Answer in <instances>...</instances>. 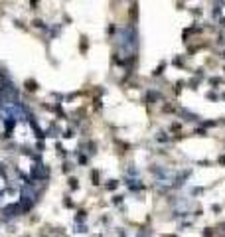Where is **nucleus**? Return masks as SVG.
Segmentation results:
<instances>
[{"label":"nucleus","mask_w":225,"mask_h":237,"mask_svg":"<svg viewBox=\"0 0 225 237\" xmlns=\"http://www.w3.org/2000/svg\"><path fill=\"white\" fill-rule=\"evenodd\" d=\"M47 176H50V170H47V166L46 164H40V166H34L32 168V178L34 182H44V180H47Z\"/></svg>","instance_id":"2"},{"label":"nucleus","mask_w":225,"mask_h":237,"mask_svg":"<svg viewBox=\"0 0 225 237\" xmlns=\"http://www.w3.org/2000/svg\"><path fill=\"white\" fill-rule=\"evenodd\" d=\"M91 182H93V186L101 184V178H99V172L97 170H91Z\"/></svg>","instance_id":"9"},{"label":"nucleus","mask_w":225,"mask_h":237,"mask_svg":"<svg viewBox=\"0 0 225 237\" xmlns=\"http://www.w3.org/2000/svg\"><path fill=\"white\" fill-rule=\"evenodd\" d=\"M112 204H122V196H115L112 198Z\"/></svg>","instance_id":"19"},{"label":"nucleus","mask_w":225,"mask_h":237,"mask_svg":"<svg viewBox=\"0 0 225 237\" xmlns=\"http://www.w3.org/2000/svg\"><path fill=\"white\" fill-rule=\"evenodd\" d=\"M127 184H128V188H130L132 192H134V190H136V192H140V190H144V186L140 184V180H128Z\"/></svg>","instance_id":"5"},{"label":"nucleus","mask_w":225,"mask_h":237,"mask_svg":"<svg viewBox=\"0 0 225 237\" xmlns=\"http://www.w3.org/2000/svg\"><path fill=\"white\" fill-rule=\"evenodd\" d=\"M118 50L124 53V57H132L136 52V30L132 26H122L117 34Z\"/></svg>","instance_id":"1"},{"label":"nucleus","mask_w":225,"mask_h":237,"mask_svg":"<svg viewBox=\"0 0 225 237\" xmlns=\"http://www.w3.org/2000/svg\"><path fill=\"white\" fill-rule=\"evenodd\" d=\"M174 65H176V67H182L184 65V57H176V59H174Z\"/></svg>","instance_id":"15"},{"label":"nucleus","mask_w":225,"mask_h":237,"mask_svg":"<svg viewBox=\"0 0 225 237\" xmlns=\"http://www.w3.org/2000/svg\"><path fill=\"white\" fill-rule=\"evenodd\" d=\"M61 136H63V138H73V136H75V130H73V128H65Z\"/></svg>","instance_id":"14"},{"label":"nucleus","mask_w":225,"mask_h":237,"mask_svg":"<svg viewBox=\"0 0 225 237\" xmlns=\"http://www.w3.org/2000/svg\"><path fill=\"white\" fill-rule=\"evenodd\" d=\"M207 99H217V95H215V93H211V91H209V93H207Z\"/></svg>","instance_id":"26"},{"label":"nucleus","mask_w":225,"mask_h":237,"mask_svg":"<svg viewBox=\"0 0 225 237\" xmlns=\"http://www.w3.org/2000/svg\"><path fill=\"white\" fill-rule=\"evenodd\" d=\"M2 213H4L6 218H16V215H20L24 212H22V206L20 204H10L6 208H2Z\"/></svg>","instance_id":"3"},{"label":"nucleus","mask_w":225,"mask_h":237,"mask_svg":"<svg viewBox=\"0 0 225 237\" xmlns=\"http://www.w3.org/2000/svg\"><path fill=\"white\" fill-rule=\"evenodd\" d=\"M164 67H166V62H160V65H158V67H156V69H154V73H152V75H154V77L162 75V71H164Z\"/></svg>","instance_id":"11"},{"label":"nucleus","mask_w":225,"mask_h":237,"mask_svg":"<svg viewBox=\"0 0 225 237\" xmlns=\"http://www.w3.org/2000/svg\"><path fill=\"white\" fill-rule=\"evenodd\" d=\"M87 50H89V40L85 38V36H81V42H79V52H81V53H85Z\"/></svg>","instance_id":"6"},{"label":"nucleus","mask_w":225,"mask_h":237,"mask_svg":"<svg viewBox=\"0 0 225 237\" xmlns=\"http://www.w3.org/2000/svg\"><path fill=\"white\" fill-rule=\"evenodd\" d=\"M217 162H219V166H225V154H221V156H219V160H217Z\"/></svg>","instance_id":"22"},{"label":"nucleus","mask_w":225,"mask_h":237,"mask_svg":"<svg viewBox=\"0 0 225 237\" xmlns=\"http://www.w3.org/2000/svg\"><path fill=\"white\" fill-rule=\"evenodd\" d=\"M203 235H206V237H211V235H213V231H211V229H209V227H207V229H206V231H203Z\"/></svg>","instance_id":"23"},{"label":"nucleus","mask_w":225,"mask_h":237,"mask_svg":"<svg viewBox=\"0 0 225 237\" xmlns=\"http://www.w3.org/2000/svg\"><path fill=\"white\" fill-rule=\"evenodd\" d=\"M103 188H105V190H111V192H112V190H117V188H118V180H109L107 184L103 186Z\"/></svg>","instance_id":"8"},{"label":"nucleus","mask_w":225,"mask_h":237,"mask_svg":"<svg viewBox=\"0 0 225 237\" xmlns=\"http://www.w3.org/2000/svg\"><path fill=\"white\" fill-rule=\"evenodd\" d=\"M160 97H162V95H160L158 91H148V93H146V99L148 101H160Z\"/></svg>","instance_id":"7"},{"label":"nucleus","mask_w":225,"mask_h":237,"mask_svg":"<svg viewBox=\"0 0 225 237\" xmlns=\"http://www.w3.org/2000/svg\"><path fill=\"white\" fill-rule=\"evenodd\" d=\"M194 134H200V136H206V128H196V133H194Z\"/></svg>","instance_id":"17"},{"label":"nucleus","mask_w":225,"mask_h":237,"mask_svg":"<svg viewBox=\"0 0 225 237\" xmlns=\"http://www.w3.org/2000/svg\"><path fill=\"white\" fill-rule=\"evenodd\" d=\"M211 212H221V206H217V204L211 206Z\"/></svg>","instance_id":"24"},{"label":"nucleus","mask_w":225,"mask_h":237,"mask_svg":"<svg viewBox=\"0 0 225 237\" xmlns=\"http://www.w3.org/2000/svg\"><path fill=\"white\" fill-rule=\"evenodd\" d=\"M24 87H26V91L34 93V91H36L40 85H38V81H36V79H26V81H24Z\"/></svg>","instance_id":"4"},{"label":"nucleus","mask_w":225,"mask_h":237,"mask_svg":"<svg viewBox=\"0 0 225 237\" xmlns=\"http://www.w3.org/2000/svg\"><path fill=\"white\" fill-rule=\"evenodd\" d=\"M34 28H38V30H47V26H46V22H44V20H34Z\"/></svg>","instance_id":"12"},{"label":"nucleus","mask_w":225,"mask_h":237,"mask_svg":"<svg viewBox=\"0 0 225 237\" xmlns=\"http://www.w3.org/2000/svg\"><path fill=\"white\" fill-rule=\"evenodd\" d=\"M83 218H85V212H83V209H81V212H79V215L75 218V221H81V219H83Z\"/></svg>","instance_id":"21"},{"label":"nucleus","mask_w":225,"mask_h":237,"mask_svg":"<svg viewBox=\"0 0 225 237\" xmlns=\"http://www.w3.org/2000/svg\"><path fill=\"white\" fill-rule=\"evenodd\" d=\"M180 128H182V124H180V123H174L172 127H170V130H180Z\"/></svg>","instance_id":"20"},{"label":"nucleus","mask_w":225,"mask_h":237,"mask_svg":"<svg viewBox=\"0 0 225 237\" xmlns=\"http://www.w3.org/2000/svg\"><path fill=\"white\" fill-rule=\"evenodd\" d=\"M77 231H79V233H85V231H87V227H85V225H79V227H77Z\"/></svg>","instance_id":"25"},{"label":"nucleus","mask_w":225,"mask_h":237,"mask_svg":"<svg viewBox=\"0 0 225 237\" xmlns=\"http://www.w3.org/2000/svg\"><path fill=\"white\" fill-rule=\"evenodd\" d=\"M209 83H211V85H219V83H221V79H219V77H211V79H209Z\"/></svg>","instance_id":"16"},{"label":"nucleus","mask_w":225,"mask_h":237,"mask_svg":"<svg viewBox=\"0 0 225 237\" xmlns=\"http://www.w3.org/2000/svg\"><path fill=\"white\" fill-rule=\"evenodd\" d=\"M63 206H65V208H73V202H71L69 198H65L63 200Z\"/></svg>","instance_id":"18"},{"label":"nucleus","mask_w":225,"mask_h":237,"mask_svg":"<svg viewBox=\"0 0 225 237\" xmlns=\"http://www.w3.org/2000/svg\"><path fill=\"white\" fill-rule=\"evenodd\" d=\"M67 184H69V188L73 190V192L79 188V182H77V178H69V180H67Z\"/></svg>","instance_id":"13"},{"label":"nucleus","mask_w":225,"mask_h":237,"mask_svg":"<svg viewBox=\"0 0 225 237\" xmlns=\"http://www.w3.org/2000/svg\"><path fill=\"white\" fill-rule=\"evenodd\" d=\"M164 237H178V235H164Z\"/></svg>","instance_id":"27"},{"label":"nucleus","mask_w":225,"mask_h":237,"mask_svg":"<svg viewBox=\"0 0 225 237\" xmlns=\"http://www.w3.org/2000/svg\"><path fill=\"white\" fill-rule=\"evenodd\" d=\"M46 136H52V138H56V136H59V128L56 127V124H53L52 128H50V130H47V134Z\"/></svg>","instance_id":"10"}]
</instances>
